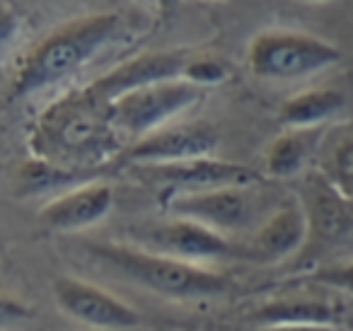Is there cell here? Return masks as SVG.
Returning <instances> with one entry per match:
<instances>
[{
    "mask_svg": "<svg viewBox=\"0 0 353 331\" xmlns=\"http://www.w3.org/2000/svg\"><path fill=\"white\" fill-rule=\"evenodd\" d=\"M30 150L32 157L68 170H102L121 157L123 141L114 128L109 102L85 85L61 94L37 117Z\"/></svg>",
    "mask_w": 353,
    "mask_h": 331,
    "instance_id": "cell-1",
    "label": "cell"
},
{
    "mask_svg": "<svg viewBox=\"0 0 353 331\" xmlns=\"http://www.w3.org/2000/svg\"><path fill=\"white\" fill-rule=\"evenodd\" d=\"M121 32L119 12L85 15L51 32L22 61L10 85L12 99H25L83 70Z\"/></svg>",
    "mask_w": 353,
    "mask_h": 331,
    "instance_id": "cell-2",
    "label": "cell"
},
{
    "mask_svg": "<svg viewBox=\"0 0 353 331\" xmlns=\"http://www.w3.org/2000/svg\"><path fill=\"white\" fill-rule=\"evenodd\" d=\"M85 252L104 271L174 300L218 297L230 288L228 276H223L221 271L143 252L126 242H88Z\"/></svg>",
    "mask_w": 353,
    "mask_h": 331,
    "instance_id": "cell-3",
    "label": "cell"
},
{
    "mask_svg": "<svg viewBox=\"0 0 353 331\" xmlns=\"http://www.w3.org/2000/svg\"><path fill=\"white\" fill-rule=\"evenodd\" d=\"M307 220V239L293 266L317 271L353 257V201L346 199L324 172H310L298 194Z\"/></svg>",
    "mask_w": 353,
    "mask_h": 331,
    "instance_id": "cell-4",
    "label": "cell"
},
{
    "mask_svg": "<svg viewBox=\"0 0 353 331\" xmlns=\"http://www.w3.org/2000/svg\"><path fill=\"white\" fill-rule=\"evenodd\" d=\"M281 201L283 199H276L266 184H256L172 196L160 205L170 218L192 220L223 237L240 242L279 208Z\"/></svg>",
    "mask_w": 353,
    "mask_h": 331,
    "instance_id": "cell-5",
    "label": "cell"
},
{
    "mask_svg": "<svg viewBox=\"0 0 353 331\" xmlns=\"http://www.w3.org/2000/svg\"><path fill=\"white\" fill-rule=\"evenodd\" d=\"M341 49L322 37L295 30H264L247 49V66L259 80L293 83L336 66Z\"/></svg>",
    "mask_w": 353,
    "mask_h": 331,
    "instance_id": "cell-6",
    "label": "cell"
},
{
    "mask_svg": "<svg viewBox=\"0 0 353 331\" xmlns=\"http://www.w3.org/2000/svg\"><path fill=\"white\" fill-rule=\"evenodd\" d=\"M201 99V88L179 78L121 94L119 99L109 102V109H112L114 128L126 146L128 141L136 143L150 133L160 131V128L170 126L179 114L196 107Z\"/></svg>",
    "mask_w": 353,
    "mask_h": 331,
    "instance_id": "cell-7",
    "label": "cell"
},
{
    "mask_svg": "<svg viewBox=\"0 0 353 331\" xmlns=\"http://www.w3.org/2000/svg\"><path fill=\"white\" fill-rule=\"evenodd\" d=\"M126 244L143 252L170 257L176 261H240V242L228 239L213 230L184 218H167L160 223H138L126 230Z\"/></svg>",
    "mask_w": 353,
    "mask_h": 331,
    "instance_id": "cell-8",
    "label": "cell"
},
{
    "mask_svg": "<svg viewBox=\"0 0 353 331\" xmlns=\"http://www.w3.org/2000/svg\"><path fill=\"white\" fill-rule=\"evenodd\" d=\"M141 184L157 191V201L172 196L199 194V191L225 189V186H256L266 184L261 172L240 162L218 160V157H199V160L172 162V165H143L128 167Z\"/></svg>",
    "mask_w": 353,
    "mask_h": 331,
    "instance_id": "cell-9",
    "label": "cell"
},
{
    "mask_svg": "<svg viewBox=\"0 0 353 331\" xmlns=\"http://www.w3.org/2000/svg\"><path fill=\"white\" fill-rule=\"evenodd\" d=\"M256 329L276 326H327V329L353 331V300L339 292H295L261 302L247 314Z\"/></svg>",
    "mask_w": 353,
    "mask_h": 331,
    "instance_id": "cell-10",
    "label": "cell"
},
{
    "mask_svg": "<svg viewBox=\"0 0 353 331\" xmlns=\"http://www.w3.org/2000/svg\"><path fill=\"white\" fill-rule=\"evenodd\" d=\"M218 143H221V133L208 121L170 123V126L123 148L119 162L126 167H143L213 157Z\"/></svg>",
    "mask_w": 353,
    "mask_h": 331,
    "instance_id": "cell-11",
    "label": "cell"
},
{
    "mask_svg": "<svg viewBox=\"0 0 353 331\" xmlns=\"http://www.w3.org/2000/svg\"><path fill=\"white\" fill-rule=\"evenodd\" d=\"M307 239V220L298 196H285L281 205L250 234L240 239V261L256 266L293 261Z\"/></svg>",
    "mask_w": 353,
    "mask_h": 331,
    "instance_id": "cell-12",
    "label": "cell"
},
{
    "mask_svg": "<svg viewBox=\"0 0 353 331\" xmlns=\"http://www.w3.org/2000/svg\"><path fill=\"white\" fill-rule=\"evenodd\" d=\"M54 300L70 319L92 326V329L126 331L141 324V314L131 305L119 300L114 292H107L104 288L73 276L56 278Z\"/></svg>",
    "mask_w": 353,
    "mask_h": 331,
    "instance_id": "cell-13",
    "label": "cell"
},
{
    "mask_svg": "<svg viewBox=\"0 0 353 331\" xmlns=\"http://www.w3.org/2000/svg\"><path fill=\"white\" fill-rule=\"evenodd\" d=\"M192 61L184 51H152L141 54L131 61H123L121 66L104 73L102 78L92 80L90 90L104 102H114L121 94H128L133 90L150 88L167 80H179L184 75V68Z\"/></svg>",
    "mask_w": 353,
    "mask_h": 331,
    "instance_id": "cell-14",
    "label": "cell"
},
{
    "mask_svg": "<svg viewBox=\"0 0 353 331\" xmlns=\"http://www.w3.org/2000/svg\"><path fill=\"white\" fill-rule=\"evenodd\" d=\"M112 205L114 189L97 179L51 199L41 208L39 223L54 232H80L107 218Z\"/></svg>",
    "mask_w": 353,
    "mask_h": 331,
    "instance_id": "cell-15",
    "label": "cell"
},
{
    "mask_svg": "<svg viewBox=\"0 0 353 331\" xmlns=\"http://www.w3.org/2000/svg\"><path fill=\"white\" fill-rule=\"evenodd\" d=\"M99 179V170H68V167L51 165L39 157H30L22 162L15 174V196L17 199H34L41 194H65L83 184Z\"/></svg>",
    "mask_w": 353,
    "mask_h": 331,
    "instance_id": "cell-16",
    "label": "cell"
},
{
    "mask_svg": "<svg viewBox=\"0 0 353 331\" xmlns=\"http://www.w3.org/2000/svg\"><path fill=\"white\" fill-rule=\"evenodd\" d=\"M346 107V94L336 88H314L288 97L279 109V123L285 131L324 128Z\"/></svg>",
    "mask_w": 353,
    "mask_h": 331,
    "instance_id": "cell-17",
    "label": "cell"
},
{
    "mask_svg": "<svg viewBox=\"0 0 353 331\" xmlns=\"http://www.w3.org/2000/svg\"><path fill=\"white\" fill-rule=\"evenodd\" d=\"M324 128H300L285 131L266 150V177L271 179H293L307 170L324 138Z\"/></svg>",
    "mask_w": 353,
    "mask_h": 331,
    "instance_id": "cell-18",
    "label": "cell"
},
{
    "mask_svg": "<svg viewBox=\"0 0 353 331\" xmlns=\"http://www.w3.org/2000/svg\"><path fill=\"white\" fill-rule=\"evenodd\" d=\"M300 283H307V285H317L324 290L339 292V295H346L353 300V257L346 261L332 263V266H322L317 271H310L300 278Z\"/></svg>",
    "mask_w": 353,
    "mask_h": 331,
    "instance_id": "cell-19",
    "label": "cell"
},
{
    "mask_svg": "<svg viewBox=\"0 0 353 331\" xmlns=\"http://www.w3.org/2000/svg\"><path fill=\"white\" fill-rule=\"evenodd\" d=\"M324 177L346 199L353 201V138H346V141H341L334 148L332 157H329L327 167H324Z\"/></svg>",
    "mask_w": 353,
    "mask_h": 331,
    "instance_id": "cell-20",
    "label": "cell"
},
{
    "mask_svg": "<svg viewBox=\"0 0 353 331\" xmlns=\"http://www.w3.org/2000/svg\"><path fill=\"white\" fill-rule=\"evenodd\" d=\"M184 80H189L192 85H196V88L206 90L208 85H218L223 83V80L228 78V70L225 66L221 63V61L216 59H192L187 63V68H184Z\"/></svg>",
    "mask_w": 353,
    "mask_h": 331,
    "instance_id": "cell-21",
    "label": "cell"
},
{
    "mask_svg": "<svg viewBox=\"0 0 353 331\" xmlns=\"http://www.w3.org/2000/svg\"><path fill=\"white\" fill-rule=\"evenodd\" d=\"M30 307L25 302L15 300V297L0 292V326H12L20 324V321L30 319Z\"/></svg>",
    "mask_w": 353,
    "mask_h": 331,
    "instance_id": "cell-22",
    "label": "cell"
},
{
    "mask_svg": "<svg viewBox=\"0 0 353 331\" xmlns=\"http://www.w3.org/2000/svg\"><path fill=\"white\" fill-rule=\"evenodd\" d=\"M15 32H17L15 12H12L6 3H0V54H3V49L12 41Z\"/></svg>",
    "mask_w": 353,
    "mask_h": 331,
    "instance_id": "cell-23",
    "label": "cell"
}]
</instances>
